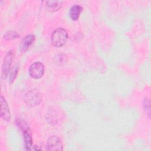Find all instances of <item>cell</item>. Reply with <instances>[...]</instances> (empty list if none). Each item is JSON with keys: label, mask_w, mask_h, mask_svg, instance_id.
<instances>
[{"label": "cell", "mask_w": 151, "mask_h": 151, "mask_svg": "<svg viewBox=\"0 0 151 151\" xmlns=\"http://www.w3.org/2000/svg\"><path fill=\"white\" fill-rule=\"evenodd\" d=\"M68 38L67 31L63 28H58L53 31L51 35V44L55 47L63 46Z\"/></svg>", "instance_id": "1"}, {"label": "cell", "mask_w": 151, "mask_h": 151, "mask_svg": "<svg viewBox=\"0 0 151 151\" xmlns=\"http://www.w3.org/2000/svg\"><path fill=\"white\" fill-rule=\"evenodd\" d=\"M17 126L22 130L24 138L25 148L27 150H31L32 147V139L31 130L25 122L22 120L18 119L16 121Z\"/></svg>", "instance_id": "2"}, {"label": "cell", "mask_w": 151, "mask_h": 151, "mask_svg": "<svg viewBox=\"0 0 151 151\" xmlns=\"http://www.w3.org/2000/svg\"><path fill=\"white\" fill-rule=\"evenodd\" d=\"M42 100L41 93L36 89H31L27 92L24 97L26 104L29 107H35L38 105Z\"/></svg>", "instance_id": "3"}, {"label": "cell", "mask_w": 151, "mask_h": 151, "mask_svg": "<svg viewBox=\"0 0 151 151\" xmlns=\"http://www.w3.org/2000/svg\"><path fill=\"white\" fill-rule=\"evenodd\" d=\"M44 66L41 62H35L32 64L29 68V76L34 79L41 78L44 73Z\"/></svg>", "instance_id": "4"}, {"label": "cell", "mask_w": 151, "mask_h": 151, "mask_svg": "<svg viewBox=\"0 0 151 151\" xmlns=\"http://www.w3.org/2000/svg\"><path fill=\"white\" fill-rule=\"evenodd\" d=\"M14 56V50H10L6 54L2 66V77L5 79L8 75L10 71V67L12 63Z\"/></svg>", "instance_id": "5"}, {"label": "cell", "mask_w": 151, "mask_h": 151, "mask_svg": "<svg viewBox=\"0 0 151 151\" xmlns=\"http://www.w3.org/2000/svg\"><path fill=\"white\" fill-rule=\"evenodd\" d=\"M47 150L51 151H61L63 150V146L60 139L55 135L50 136L47 143Z\"/></svg>", "instance_id": "6"}, {"label": "cell", "mask_w": 151, "mask_h": 151, "mask_svg": "<svg viewBox=\"0 0 151 151\" xmlns=\"http://www.w3.org/2000/svg\"><path fill=\"white\" fill-rule=\"evenodd\" d=\"M0 102H1V113H0L1 117L6 122H9L11 119V111L5 99L2 96H1Z\"/></svg>", "instance_id": "7"}, {"label": "cell", "mask_w": 151, "mask_h": 151, "mask_svg": "<svg viewBox=\"0 0 151 151\" xmlns=\"http://www.w3.org/2000/svg\"><path fill=\"white\" fill-rule=\"evenodd\" d=\"M35 40V37L33 34H29L24 37L19 44V50L21 52H24L28 50L30 46L33 44Z\"/></svg>", "instance_id": "8"}, {"label": "cell", "mask_w": 151, "mask_h": 151, "mask_svg": "<svg viewBox=\"0 0 151 151\" xmlns=\"http://www.w3.org/2000/svg\"><path fill=\"white\" fill-rule=\"evenodd\" d=\"M83 10L81 6L79 5H74L72 6L69 11V15L73 21H76L78 19L80 15Z\"/></svg>", "instance_id": "9"}, {"label": "cell", "mask_w": 151, "mask_h": 151, "mask_svg": "<svg viewBox=\"0 0 151 151\" xmlns=\"http://www.w3.org/2000/svg\"><path fill=\"white\" fill-rule=\"evenodd\" d=\"M45 6L48 11L51 12H55L61 8L62 6V2L58 1H47L45 2Z\"/></svg>", "instance_id": "10"}, {"label": "cell", "mask_w": 151, "mask_h": 151, "mask_svg": "<svg viewBox=\"0 0 151 151\" xmlns=\"http://www.w3.org/2000/svg\"><path fill=\"white\" fill-rule=\"evenodd\" d=\"M19 71V65L18 64H16L9 71L8 74V82L9 83H12L14 80L15 79Z\"/></svg>", "instance_id": "11"}, {"label": "cell", "mask_w": 151, "mask_h": 151, "mask_svg": "<svg viewBox=\"0 0 151 151\" xmlns=\"http://www.w3.org/2000/svg\"><path fill=\"white\" fill-rule=\"evenodd\" d=\"M20 37V35L18 32L14 31H8L6 32L3 38L5 40H12L14 39H17Z\"/></svg>", "instance_id": "12"}, {"label": "cell", "mask_w": 151, "mask_h": 151, "mask_svg": "<svg viewBox=\"0 0 151 151\" xmlns=\"http://www.w3.org/2000/svg\"><path fill=\"white\" fill-rule=\"evenodd\" d=\"M143 109L147 114L148 117H150V100L147 98L145 99L143 103Z\"/></svg>", "instance_id": "13"}]
</instances>
